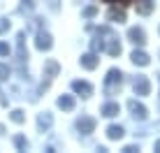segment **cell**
Masks as SVG:
<instances>
[{
    "label": "cell",
    "instance_id": "1",
    "mask_svg": "<svg viewBox=\"0 0 160 153\" xmlns=\"http://www.w3.org/2000/svg\"><path fill=\"white\" fill-rule=\"evenodd\" d=\"M121 76H123V74H121L118 70H112V72L107 74V91H109V93L114 91V86H116V84L121 86Z\"/></svg>",
    "mask_w": 160,
    "mask_h": 153
},
{
    "label": "cell",
    "instance_id": "2",
    "mask_svg": "<svg viewBox=\"0 0 160 153\" xmlns=\"http://www.w3.org/2000/svg\"><path fill=\"white\" fill-rule=\"evenodd\" d=\"M72 88H74L77 93H81V95H91V93H93V86L88 84V81H74Z\"/></svg>",
    "mask_w": 160,
    "mask_h": 153
},
{
    "label": "cell",
    "instance_id": "3",
    "mask_svg": "<svg viewBox=\"0 0 160 153\" xmlns=\"http://www.w3.org/2000/svg\"><path fill=\"white\" fill-rule=\"evenodd\" d=\"M77 125H79V130H81L84 135H88L93 128H95V121H93V118H88V116H84V118H79V123H77Z\"/></svg>",
    "mask_w": 160,
    "mask_h": 153
},
{
    "label": "cell",
    "instance_id": "4",
    "mask_svg": "<svg viewBox=\"0 0 160 153\" xmlns=\"http://www.w3.org/2000/svg\"><path fill=\"white\" fill-rule=\"evenodd\" d=\"M58 107L65 109V111H72V109H74V97H72V95H63V97L58 100Z\"/></svg>",
    "mask_w": 160,
    "mask_h": 153
},
{
    "label": "cell",
    "instance_id": "5",
    "mask_svg": "<svg viewBox=\"0 0 160 153\" xmlns=\"http://www.w3.org/2000/svg\"><path fill=\"white\" fill-rule=\"evenodd\" d=\"M98 63H100V61H98L93 53H86V56L81 58V65H84L86 70H95V67H98Z\"/></svg>",
    "mask_w": 160,
    "mask_h": 153
},
{
    "label": "cell",
    "instance_id": "6",
    "mask_svg": "<svg viewBox=\"0 0 160 153\" xmlns=\"http://www.w3.org/2000/svg\"><path fill=\"white\" fill-rule=\"evenodd\" d=\"M37 49H51V37L47 32H40L37 35Z\"/></svg>",
    "mask_w": 160,
    "mask_h": 153
},
{
    "label": "cell",
    "instance_id": "7",
    "mask_svg": "<svg viewBox=\"0 0 160 153\" xmlns=\"http://www.w3.org/2000/svg\"><path fill=\"white\" fill-rule=\"evenodd\" d=\"M128 35H130V40L135 42V44H144V42H146V40H144V32H142L139 28H132Z\"/></svg>",
    "mask_w": 160,
    "mask_h": 153
},
{
    "label": "cell",
    "instance_id": "8",
    "mask_svg": "<svg viewBox=\"0 0 160 153\" xmlns=\"http://www.w3.org/2000/svg\"><path fill=\"white\" fill-rule=\"evenodd\" d=\"M135 91L139 93V95H146V93H148V81L144 79V76H142V79H137V81H135Z\"/></svg>",
    "mask_w": 160,
    "mask_h": 153
},
{
    "label": "cell",
    "instance_id": "9",
    "mask_svg": "<svg viewBox=\"0 0 160 153\" xmlns=\"http://www.w3.org/2000/svg\"><path fill=\"white\" fill-rule=\"evenodd\" d=\"M151 9H153L151 0H139V2H137V12H139V14H148Z\"/></svg>",
    "mask_w": 160,
    "mask_h": 153
},
{
    "label": "cell",
    "instance_id": "10",
    "mask_svg": "<svg viewBox=\"0 0 160 153\" xmlns=\"http://www.w3.org/2000/svg\"><path fill=\"white\" fill-rule=\"evenodd\" d=\"M130 111H132V114H135V116H137V118H144V116H146V109H144V107H142V105H137V102H135V100H132V102H130Z\"/></svg>",
    "mask_w": 160,
    "mask_h": 153
},
{
    "label": "cell",
    "instance_id": "11",
    "mask_svg": "<svg viewBox=\"0 0 160 153\" xmlns=\"http://www.w3.org/2000/svg\"><path fill=\"white\" fill-rule=\"evenodd\" d=\"M107 135H109V139H121L123 137V128H121V125H112V128L107 130Z\"/></svg>",
    "mask_w": 160,
    "mask_h": 153
},
{
    "label": "cell",
    "instance_id": "12",
    "mask_svg": "<svg viewBox=\"0 0 160 153\" xmlns=\"http://www.w3.org/2000/svg\"><path fill=\"white\" fill-rule=\"evenodd\" d=\"M118 111H121V109H118V105H114V102H109V105L102 107V114H104V116H116Z\"/></svg>",
    "mask_w": 160,
    "mask_h": 153
},
{
    "label": "cell",
    "instance_id": "13",
    "mask_svg": "<svg viewBox=\"0 0 160 153\" xmlns=\"http://www.w3.org/2000/svg\"><path fill=\"white\" fill-rule=\"evenodd\" d=\"M132 61L139 63V65H148V56H146V53H142V51H135V53H132Z\"/></svg>",
    "mask_w": 160,
    "mask_h": 153
},
{
    "label": "cell",
    "instance_id": "14",
    "mask_svg": "<svg viewBox=\"0 0 160 153\" xmlns=\"http://www.w3.org/2000/svg\"><path fill=\"white\" fill-rule=\"evenodd\" d=\"M109 19H112V21H118V23H123V21H125V14L121 12V9H112V12H109Z\"/></svg>",
    "mask_w": 160,
    "mask_h": 153
},
{
    "label": "cell",
    "instance_id": "15",
    "mask_svg": "<svg viewBox=\"0 0 160 153\" xmlns=\"http://www.w3.org/2000/svg\"><path fill=\"white\" fill-rule=\"evenodd\" d=\"M47 72H49V76H56L58 74V63L56 61H49L47 63Z\"/></svg>",
    "mask_w": 160,
    "mask_h": 153
},
{
    "label": "cell",
    "instance_id": "16",
    "mask_svg": "<svg viewBox=\"0 0 160 153\" xmlns=\"http://www.w3.org/2000/svg\"><path fill=\"white\" fill-rule=\"evenodd\" d=\"M14 144H16V149H21V151H23L26 146H28V141H26V139H23V137H21V135H19V137L14 139Z\"/></svg>",
    "mask_w": 160,
    "mask_h": 153
},
{
    "label": "cell",
    "instance_id": "17",
    "mask_svg": "<svg viewBox=\"0 0 160 153\" xmlns=\"http://www.w3.org/2000/svg\"><path fill=\"white\" fill-rule=\"evenodd\" d=\"M12 121H14V123H23V111H19V109L12 111Z\"/></svg>",
    "mask_w": 160,
    "mask_h": 153
},
{
    "label": "cell",
    "instance_id": "18",
    "mask_svg": "<svg viewBox=\"0 0 160 153\" xmlns=\"http://www.w3.org/2000/svg\"><path fill=\"white\" fill-rule=\"evenodd\" d=\"M40 125H42V128H49V125H51V116H49V114L40 116Z\"/></svg>",
    "mask_w": 160,
    "mask_h": 153
},
{
    "label": "cell",
    "instance_id": "19",
    "mask_svg": "<svg viewBox=\"0 0 160 153\" xmlns=\"http://www.w3.org/2000/svg\"><path fill=\"white\" fill-rule=\"evenodd\" d=\"M7 76H9V67L7 65H0V81H5Z\"/></svg>",
    "mask_w": 160,
    "mask_h": 153
},
{
    "label": "cell",
    "instance_id": "20",
    "mask_svg": "<svg viewBox=\"0 0 160 153\" xmlns=\"http://www.w3.org/2000/svg\"><path fill=\"white\" fill-rule=\"evenodd\" d=\"M7 53H9V47L5 42H0V56H7Z\"/></svg>",
    "mask_w": 160,
    "mask_h": 153
},
{
    "label": "cell",
    "instance_id": "21",
    "mask_svg": "<svg viewBox=\"0 0 160 153\" xmlns=\"http://www.w3.org/2000/svg\"><path fill=\"white\" fill-rule=\"evenodd\" d=\"M104 2H112V5H130L132 0H104Z\"/></svg>",
    "mask_w": 160,
    "mask_h": 153
},
{
    "label": "cell",
    "instance_id": "22",
    "mask_svg": "<svg viewBox=\"0 0 160 153\" xmlns=\"http://www.w3.org/2000/svg\"><path fill=\"white\" fill-rule=\"evenodd\" d=\"M95 12H98V9H95V7H88V9H86V12H84V14H86V16H93V14H95Z\"/></svg>",
    "mask_w": 160,
    "mask_h": 153
},
{
    "label": "cell",
    "instance_id": "23",
    "mask_svg": "<svg viewBox=\"0 0 160 153\" xmlns=\"http://www.w3.org/2000/svg\"><path fill=\"white\" fill-rule=\"evenodd\" d=\"M23 2H26V5H28V7H30V5H32V0H23Z\"/></svg>",
    "mask_w": 160,
    "mask_h": 153
},
{
    "label": "cell",
    "instance_id": "24",
    "mask_svg": "<svg viewBox=\"0 0 160 153\" xmlns=\"http://www.w3.org/2000/svg\"><path fill=\"white\" fill-rule=\"evenodd\" d=\"M156 149H160V141H158V144H156Z\"/></svg>",
    "mask_w": 160,
    "mask_h": 153
}]
</instances>
